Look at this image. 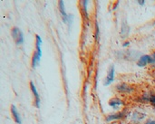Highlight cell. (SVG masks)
I'll return each instance as SVG.
<instances>
[{
    "mask_svg": "<svg viewBox=\"0 0 155 124\" xmlns=\"http://www.w3.org/2000/svg\"><path fill=\"white\" fill-rule=\"evenodd\" d=\"M11 36L14 39V41L16 42L17 46H20L24 43V34L23 32L17 26H15L11 29Z\"/></svg>",
    "mask_w": 155,
    "mask_h": 124,
    "instance_id": "cell-1",
    "label": "cell"
},
{
    "mask_svg": "<svg viewBox=\"0 0 155 124\" xmlns=\"http://www.w3.org/2000/svg\"><path fill=\"white\" fill-rule=\"evenodd\" d=\"M115 91L121 94H131L134 92V88L127 83H119L115 86Z\"/></svg>",
    "mask_w": 155,
    "mask_h": 124,
    "instance_id": "cell-2",
    "label": "cell"
},
{
    "mask_svg": "<svg viewBox=\"0 0 155 124\" xmlns=\"http://www.w3.org/2000/svg\"><path fill=\"white\" fill-rule=\"evenodd\" d=\"M126 115H127L126 111H122L119 112L112 113V114H109V115L105 118V121H106V122H112L113 121H120V120H123V118H125Z\"/></svg>",
    "mask_w": 155,
    "mask_h": 124,
    "instance_id": "cell-3",
    "label": "cell"
},
{
    "mask_svg": "<svg viewBox=\"0 0 155 124\" xmlns=\"http://www.w3.org/2000/svg\"><path fill=\"white\" fill-rule=\"evenodd\" d=\"M109 106H111L113 110H118L119 107H122L125 105V102H124L121 98L119 97H113L108 102Z\"/></svg>",
    "mask_w": 155,
    "mask_h": 124,
    "instance_id": "cell-4",
    "label": "cell"
},
{
    "mask_svg": "<svg viewBox=\"0 0 155 124\" xmlns=\"http://www.w3.org/2000/svg\"><path fill=\"white\" fill-rule=\"evenodd\" d=\"M30 89H31V91L34 94V106L36 108H40V103H41V101H40V95L38 93V91L34 85V83L33 81L30 82Z\"/></svg>",
    "mask_w": 155,
    "mask_h": 124,
    "instance_id": "cell-5",
    "label": "cell"
},
{
    "mask_svg": "<svg viewBox=\"0 0 155 124\" xmlns=\"http://www.w3.org/2000/svg\"><path fill=\"white\" fill-rule=\"evenodd\" d=\"M149 63H154L153 59L151 55H142L141 58L139 59L137 63V65L140 67H144Z\"/></svg>",
    "mask_w": 155,
    "mask_h": 124,
    "instance_id": "cell-6",
    "label": "cell"
},
{
    "mask_svg": "<svg viewBox=\"0 0 155 124\" xmlns=\"http://www.w3.org/2000/svg\"><path fill=\"white\" fill-rule=\"evenodd\" d=\"M10 111H11V115L13 117V120L15 121V122L17 124H22L21 117H20V114L18 113V111L15 104H12L11 105V107H10Z\"/></svg>",
    "mask_w": 155,
    "mask_h": 124,
    "instance_id": "cell-7",
    "label": "cell"
},
{
    "mask_svg": "<svg viewBox=\"0 0 155 124\" xmlns=\"http://www.w3.org/2000/svg\"><path fill=\"white\" fill-rule=\"evenodd\" d=\"M113 82H114V65H112L107 73V76L105 78V80H104V85L108 86Z\"/></svg>",
    "mask_w": 155,
    "mask_h": 124,
    "instance_id": "cell-8",
    "label": "cell"
},
{
    "mask_svg": "<svg viewBox=\"0 0 155 124\" xmlns=\"http://www.w3.org/2000/svg\"><path fill=\"white\" fill-rule=\"evenodd\" d=\"M145 118V114H143L142 112H138L135 111L132 113V120L135 122H140L141 121H142L143 119Z\"/></svg>",
    "mask_w": 155,
    "mask_h": 124,
    "instance_id": "cell-9",
    "label": "cell"
},
{
    "mask_svg": "<svg viewBox=\"0 0 155 124\" xmlns=\"http://www.w3.org/2000/svg\"><path fill=\"white\" fill-rule=\"evenodd\" d=\"M41 57L42 56H40L39 54L34 51V53L33 54V57H32V67L33 68H36L38 65L40 60H41Z\"/></svg>",
    "mask_w": 155,
    "mask_h": 124,
    "instance_id": "cell-10",
    "label": "cell"
},
{
    "mask_svg": "<svg viewBox=\"0 0 155 124\" xmlns=\"http://www.w3.org/2000/svg\"><path fill=\"white\" fill-rule=\"evenodd\" d=\"M129 30H130V27L127 26V24H123L122 26V30H121V36L123 38L126 37L129 34Z\"/></svg>",
    "mask_w": 155,
    "mask_h": 124,
    "instance_id": "cell-11",
    "label": "cell"
},
{
    "mask_svg": "<svg viewBox=\"0 0 155 124\" xmlns=\"http://www.w3.org/2000/svg\"><path fill=\"white\" fill-rule=\"evenodd\" d=\"M99 38H100V29H99V26L98 23H95V40L98 43L99 42Z\"/></svg>",
    "mask_w": 155,
    "mask_h": 124,
    "instance_id": "cell-12",
    "label": "cell"
},
{
    "mask_svg": "<svg viewBox=\"0 0 155 124\" xmlns=\"http://www.w3.org/2000/svg\"><path fill=\"white\" fill-rule=\"evenodd\" d=\"M150 103L155 108V94H151V96H150Z\"/></svg>",
    "mask_w": 155,
    "mask_h": 124,
    "instance_id": "cell-13",
    "label": "cell"
},
{
    "mask_svg": "<svg viewBox=\"0 0 155 124\" xmlns=\"http://www.w3.org/2000/svg\"><path fill=\"white\" fill-rule=\"evenodd\" d=\"M145 124H155V120L154 119H149L148 121H146Z\"/></svg>",
    "mask_w": 155,
    "mask_h": 124,
    "instance_id": "cell-14",
    "label": "cell"
},
{
    "mask_svg": "<svg viewBox=\"0 0 155 124\" xmlns=\"http://www.w3.org/2000/svg\"><path fill=\"white\" fill-rule=\"evenodd\" d=\"M137 3L139 5H141V6H143V5L145 4V1H144V0H142V1H140V0H139V1H137Z\"/></svg>",
    "mask_w": 155,
    "mask_h": 124,
    "instance_id": "cell-15",
    "label": "cell"
},
{
    "mask_svg": "<svg viewBox=\"0 0 155 124\" xmlns=\"http://www.w3.org/2000/svg\"><path fill=\"white\" fill-rule=\"evenodd\" d=\"M130 44V42H125V43H123V47H126V46H128Z\"/></svg>",
    "mask_w": 155,
    "mask_h": 124,
    "instance_id": "cell-16",
    "label": "cell"
},
{
    "mask_svg": "<svg viewBox=\"0 0 155 124\" xmlns=\"http://www.w3.org/2000/svg\"><path fill=\"white\" fill-rule=\"evenodd\" d=\"M152 57L153 61H154V63H155V52H154V53H152Z\"/></svg>",
    "mask_w": 155,
    "mask_h": 124,
    "instance_id": "cell-17",
    "label": "cell"
}]
</instances>
